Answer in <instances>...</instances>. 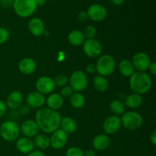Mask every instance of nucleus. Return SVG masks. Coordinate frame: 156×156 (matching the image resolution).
<instances>
[{
  "label": "nucleus",
  "mask_w": 156,
  "mask_h": 156,
  "mask_svg": "<svg viewBox=\"0 0 156 156\" xmlns=\"http://www.w3.org/2000/svg\"><path fill=\"white\" fill-rule=\"evenodd\" d=\"M18 113L20 115H26L30 111V108L27 106V105H21V106L18 108Z\"/></svg>",
  "instance_id": "f704fd0d"
},
{
  "label": "nucleus",
  "mask_w": 156,
  "mask_h": 156,
  "mask_svg": "<svg viewBox=\"0 0 156 156\" xmlns=\"http://www.w3.org/2000/svg\"><path fill=\"white\" fill-rule=\"evenodd\" d=\"M47 0H36L37 5V6H43L46 4Z\"/></svg>",
  "instance_id": "a18cd8bd"
},
{
  "label": "nucleus",
  "mask_w": 156,
  "mask_h": 156,
  "mask_svg": "<svg viewBox=\"0 0 156 156\" xmlns=\"http://www.w3.org/2000/svg\"><path fill=\"white\" fill-rule=\"evenodd\" d=\"M69 102L72 107L76 109L82 108L85 104V98L80 92H74L69 97Z\"/></svg>",
  "instance_id": "cd10ccee"
},
{
  "label": "nucleus",
  "mask_w": 156,
  "mask_h": 156,
  "mask_svg": "<svg viewBox=\"0 0 156 156\" xmlns=\"http://www.w3.org/2000/svg\"><path fill=\"white\" fill-rule=\"evenodd\" d=\"M28 29L32 35L35 37H41L44 34L45 27L41 18H33L29 21Z\"/></svg>",
  "instance_id": "a211bd4d"
},
{
  "label": "nucleus",
  "mask_w": 156,
  "mask_h": 156,
  "mask_svg": "<svg viewBox=\"0 0 156 156\" xmlns=\"http://www.w3.org/2000/svg\"><path fill=\"white\" fill-rule=\"evenodd\" d=\"M84 156H96V153L92 149H88L84 152Z\"/></svg>",
  "instance_id": "37998d69"
},
{
  "label": "nucleus",
  "mask_w": 156,
  "mask_h": 156,
  "mask_svg": "<svg viewBox=\"0 0 156 156\" xmlns=\"http://www.w3.org/2000/svg\"><path fill=\"white\" fill-rule=\"evenodd\" d=\"M34 146L37 147L38 149L41 150H45L50 146V137L45 133H38L36 136H34Z\"/></svg>",
  "instance_id": "a878e982"
},
{
  "label": "nucleus",
  "mask_w": 156,
  "mask_h": 156,
  "mask_svg": "<svg viewBox=\"0 0 156 156\" xmlns=\"http://www.w3.org/2000/svg\"><path fill=\"white\" fill-rule=\"evenodd\" d=\"M27 156H45V155L42 152H41V151L34 150L31 152H30Z\"/></svg>",
  "instance_id": "79ce46f5"
},
{
  "label": "nucleus",
  "mask_w": 156,
  "mask_h": 156,
  "mask_svg": "<svg viewBox=\"0 0 156 156\" xmlns=\"http://www.w3.org/2000/svg\"><path fill=\"white\" fill-rule=\"evenodd\" d=\"M66 156H84V152L79 147H70L66 152Z\"/></svg>",
  "instance_id": "2f4dec72"
},
{
  "label": "nucleus",
  "mask_w": 156,
  "mask_h": 156,
  "mask_svg": "<svg viewBox=\"0 0 156 156\" xmlns=\"http://www.w3.org/2000/svg\"><path fill=\"white\" fill-rule=\"evenodd\" d=\"M37 69V64L34 59L30 57H26L21 59L18 63V69L20 73L24 75H31Z\"/></svg>",
  "instance_id": "dca6fc26"
},
{
  "label": "nucleus",
  "mask_w": 156,
  "mask_h": 156,
  "mask_svg": "<svg viewBox=\"0 0 156 156\" xmlns=\"http://www.w3.org/2000/svg\"><path fill=\"white\" fill-rule=\"evenodd\" d=\"M53 82H54L55 86L62 87H62L66 86V85L68 82V78L65 75H58L53 79Z\"/></svg>",
  "instance_id": "7c9ffc66"
},
{
  "label": "nucleus",
  "mask_w": 156,
  "mask_h": 156,
  "mask_svg": "<svg viewBox=\"0 0 156 156\" xmlns=\"http://www.w3.org/2000/svg\"><path fill=\"white\" fill-rule=\"evenodd\" d=\"M83 34L85 35V37L87 39H94L97 34V29L94 26L88 25L85 27Z\"/></svg>",
  "instance_id": "c756f323"
},
{
  "label": "nucleus",
  "mask_w": 156,
  "mask_h": 156,
  "mask_svg": "<svg viewBox=\"0 0 156 156\" xmlns=\"http://www.w3.org/2000/svg\"><path fill=\"white\" fill-rule=\"evenodd\" d=\"M20 131L25 137L32 138L36 136L39 133L40 129L35 120H26L21 123Z\"/></svg>",
  "instance_id": "2eb2a0df"
},
{
  "label": "nucleus",
  "mask_w": 156,
  "mask_h": 156,
  "mask_svg": "<svg viewBox=\"0 0 156 156\" xmlns=\"http://www.w3.org/2000/svg\"><path fill=\"white\" fill-rule=\"evenodd\" d=\"M61 115L57 111L41 108L35 115V122L44 133H52L60 127Z\"/></svg>",
  "instance_id": "f257e3e1"
},
{
  "label": "nucleus",
  "mask_w": 156,
  "mask_h": 156,
  "mask_svg": "<svg viewBox=\"0 0 156 156\" xmlns=\"http://www.w3.org/2000/svg\"><path fill=\"white\" fill-rule=\"evenodd\" d=\"M149 70L150 73L153 76H156V62H151L150 66L149 67Z\"/></svg>",
  "instance_id": "ea45409f"
},
{
  "label": "nucleus",
  "mask_w": 156,
  "mask_h": 156,
  "mask_svg": "<svg viewBox=\"0 0 156 156\" xmlns=\"http://www.w3.org/2000/svg\"><path fill=\"white\" fill-rule=\"evenodd\" d=\"M14 0H0V5L4 8H9L13 5Z\"/></svg>",
  "instance_id": "58836bf2"
},
{
  "label": "nucleus",
  "mask_w": 156,
  "mask_h": 156,
  "mask_svg": "<svg viewBox=\"0 0 156 156\" xmlns=\"http://www.w3.org/2000/svg\"><path fill=\"white\" fill-rule=\"evenodd\" d=\"M93 85L98 91L105 92L108 90V87H109V83L106 78L98 75L93 79Z\"/></svg>",
  "instance_id": "bb28decb"
},
{
  "label": "nucleus",
  "mask_w": 156,
  "mask_h": 156,
  "mask_svg": "<svg viewBox=\"0 0 156 156\" xmlns=\"http://www.w3.org/2000/svg\"><path fill=\"white\" fill-rule=\"evenodd\" d=\"M95 66L96 73H98L99 76H104V77L109 76L113 74L115 70V59L112 56L109 54L102 55L97 61Z\"/></svg>",
  "instance_id": "20e7f679"
},
{
  "label": "nucleus",
  "mask_w": 156,
  "mask_h": 156,
  "mask_svg": "<svg viewBox=\"0 0 156 156\" xmlns=\"http://www.w3.org/2000/svg\"><path fill=\"white\" fill-rule=\"evenodd\" d=\"M88 18L95 22H100L107 18L108 11L106 8L101 4H93L88 9L87 11Z\"/></svg>",
  "instance_id": "1a4fd4ad"
},
{
  "label": "nucleus",
  "mask_w": 156,
  "mask_h": 156,
  "mask_svg": "<svg viewBox=\"0 0 156 156\" xmlns=\"http://www.w3.org/2000/svg\"><path fill=\"white\" fill-rule=\"evenodd\" d=\"M112 2L116 5H121L124 3L125 0H112Z\"/></svg>",
  "instance_id": "c03bdc74"
},
{
  "label": "nucleus",
  "mask_w": 156,
  "mask_h": 156,
  "mask_svg": "<svg viewBox=\"0 0 156 156\" xmlns=\"http://www.w3.org/2000/svg\"><path fill=\"white\" fill-rule=\"evenodd\" d=\"M132 63L134 69L138 70V72H146L149 69L151 64V60L149 56L143 52H138L135 53L133 56Z\"/></svg>",
  "instance_id": "9d476101"
},
{
  "label": "nucleus",
  "mask_w": 156,
  "mask_h": 156,
  "mask_svg": "<svg viewBox=\"0 0 156 156\" xmlns=\"http://www.w3.org/2000/svg\"><path fill=\"white\" fill-rule=\"evenodd\" d=\"M150 142L154 146H156V130H153V132L150 135Z\"/></svg>",
  "instance_id": "a19ab883"
},
{
  "label": "nucleus",
  "mask_w": 156,
  "mask_h": 156,
  "mask_svg": "<svg viewBox=\"0 0 156 156\" xmlns=\"http://www.w3.org/2000/svg\"><path fill=\"white\" fill-rule=\"evenodd\" d=\"M143 99L141 94H136V93H132L129 94L125 99L124 105H126L127 108L135 109L138 108L143 105Z\"/></svg>",
  "instance_id": "5701e85b"
},
{
  "label": "nucleus",
  "mask_w": 156,
  "mask_h": 156,
  "mask_svg": "<svg viewBox=\"0 0 156 156\" xmlns=\"http://www.w3.org/2000/svg\"><path fill=\"white\" fill-rule=\"evenodd\" d=\"M119 71L120 74L124 77H130L134 73V67L131 60L127 59H122L118 66Z\"/></svg>",
  "instance_id": "b1692460"
},
{
  "label": "nucleus",
  "mask_w": 156,
  "mask_h": 156,
  "mask_svg": "<svg viewBox=\"0 0 156 156\" xmlns=\"http://www.w3.org/2000/svg\"><path fill=\"white\" fill-rule=\"evenodd\" d=\"M55 87L53 79L49 76H41L36 82L37 90L44 95L51 94L55 89Z\"/></svg>",
  "instance_id": "ddd939ff"
},
{
  "label": "nucleus",
  "mask_w": 156,
  "mask_h": 156,
  "mask_svg": "<svg viewBox=\"0 0 156 156\" xmlns=\"http://www.w3.org/2000/svg\"><path fill=\"white\" fill-rule=\"evenodd\" d=\"M12 6L16 15L21 18L31 16L37 9L36 0H14Z\"/></svg>",
  "instance_id": "7ed1b4c3"
},
{
  "label": "nucleus",
  "mask_w": 156,
  "mask_h": 156,
  "mask_svg": "<svg viewBox=\"0 0 156 156\" xmlns=\"http://www.w3.org/2000/svg\"><path fill=\"white\" fill-rule=\"evenodd\" d=\"M85 70L89 74H93V73H96V66H95V64H93V63H90L88 64L85 68Z\"/></svg>",
  "instance_id": "e433bc0d"
},
{
  "label": "nucleus",
  "mask_w": 156,
  "mask_h": 156,
  "mask_svg": "<svg viewBox=\"0 0 156 156\" xmlns=\"http://www.w3.org/2000/svg\"><path fill=\"white\" fill-rule=\"evenodd\" d=\"M9 36V33L7 29L3 27H0V45L7 41Z\"/></svg>",
  "instance_id": "473e14b6"
},
{
  "label": "nucleus",
  "mask_w": 156,
  "mask_h": 156,
  "mask_svg": "<svg viewBox=\"0 0 156 156\" xmlns=\"http://www.w3.org/2000/svg\"><path fill=\"white\" fill-rule=\"evenodd\" d=\"M47 108L50 109L57 111L60 109L63 105V98L58 93H53L47 98Z\"/></svg>",
  "instance_id": "412c9836"
},
{
  "label": "nucleus",
  "mask_w": 156,
  "mask_h": 156,
  "mask_svg": "<svg viewBox=\"0 0 156 156\" xmlns=\"http://www.w3.org/2000/svg\"><path fill=\"white\" fill-rule=\"evenodd\" d=\"M121 120L118 116L112 115L108 117L104 121L103 129L108 135H114L117 133L121 128Z\"/></svg>",
  "instance_id": "9b49d317"
},
{
  "label": "nucleus",
  "mask_w": 156,
  "mask_h": 156,
  "mask_svg": "<svg viewBox=\"0 0 156 156\" xmlns=\"http://www.w3.org/2000/svg\"><path fill=\"white\" fill-rule=\"evenodd\" d=\"M46 98L44 95L37 91L30 92L26 97V105L29 108H41L45 104Z\"/></svg>",
  "instance_id": "4468645a"
},
{
  "label": "nucleus",
  "mask_w": 156,
  "mask_h": 156,
  "mask_svg": "<svg viewBox=\"0 0 156 156\" xmlns=\"http://www.w3.org/2000/svg\"><path fill=\"white\" fill-rule=\"evenodd\" d=\"M110 110L115 116L122 115L125 112V105L121 101L116 99L110 103Z\"/></svg>",
  "instance_id": "c85d7f7f"
},
{
  "label": "nucleus",
  "mask_w": 156,
  "mask_h": 156,
  "mask_svg": "<svg viewBox=\"0 0 156 156\" xmlns=\"http://www.w3.org/2000/svg\"><path fill=\"white\" fill-rule=\"evenodd\" d=\"M50 1H53V0H50Z\"/></svg>",
  "instance_id": "de8ad7c7"
},
{
  "label": "nucleus",
  "mask_w": 156,
  "mask_h": 156,
  "mask_svg": "<svg viewBox=\"0 0 156 156\" xmlns=\"http://www.w3.org/2000/svg\"><path fill=\"white\" fill-rule=\"evenodd\" d=\"M23 95L19 91H13L8 95L6 99V106L12 110L18 109L22 105Z\"/></svg>",
  "instance_id": "f3484780"
},
{
  "label": "nucleus",
  "mask_w": 156,
  "mask_h": 156,
  "mask_svg": "<svg viewBox=\"0 0 156 156\" xmlns=\"http://www.w3.org/2000/svg\"><path fill=\"white\" fill-rule=\"evenodd\" d=\"M78 18H79V21H82V22H85V21H86L88 18V14H87V12H85V11H82V12H79V14L78 15Z\"/></svg>",
  "instance_id": "c9c22d12"
},
{
  "label": "nucleus",
  "mask_w": 156,
  "mask_h": 156,
  "mask_svg": "<svg viewBox=\"0 0 156 156\" xmlns=\"http://www.w3.org/2000/svg\"><path fill=\"white\" fill-rule=\"evenodd\" d=\"M6 110H7V106H6L5 103L0 100V117H2L5 114Z\"/></svg>",
  "instance_id": "4c0bfd02"
},
{
  "label": "nucleus",
  "mask_w": 156,
  "mask_h": 156,
  "mask_svg": "<svg viewBox=\"0 0 156 156\" xmlns=\"http://www.w3.org/2000/svg\"><path fill=\"white\" fill-rule=\"evenodd\" d=\"M60 127L61 129L66 133L67 134H73L77 130V123L72 117H62L60 122Z\"/></svg>",
  "instance_id": "4be33fe9"
},
{
  "label": "nucleus",
  "mask_w": 156,
  "mask_h": 156,
  "mask_svg": "<svg viewBox=\"0 0 156 156\" xmlns=\"http://www.w3.org/2000/svg\"><path fill=\"white\" fill-rule=\"evenodd\" d=\"M73 93V91L71 88V87L69 85H66V86L62 87V88L61 89L60 95L62 98H69Z\"/></svg>",
  "instance_id": "72a5a7b5"
},
{
  "label": "nucleus",
  "mask_w": 156,
  "mask_h": 156,
  "mask_svg": "<svg viewBox=\"0 0 156 156\" xmlns=\"http://www.w3.org/2000/svg\"><path fill=\"white\" fill-rule=\"evenodd\" d=\"M152 86V78L145 72H134L129 77V88L133 93L142 95L150 91Z\"/></svg>",
  "instance_id": "f03ea898"
},
{
  "label": "nucleus",
  "mask_w": 156,
  "mask_h": 156,
  "mask_svg": "<svg viewBox=\"0 0 156 156\" xmlns=\"http://www.w3.org/2000/svg\"><path fill=\"white\" fill-rule=\"evenodd\" d=\"M68 41L70 44L76 47L82 45L85 41L83 32L79 30H74L70 32L68 35Z\"/></svg>",
  "instance_id": "393cba45"
},
{
  "label": "nucleus",
  "mask_w": 156,
  "mask_h": 156,
  "mask_svg": "<svg viewBox=\"0 0 156 156\" xmlns=\"http://www.w3.org/2000/svg\"><path fill=\"white\" fill-rule=\"evenodd\" d=\"M121 125L129 130H136L141 127L143 119L141 114L136 111H127L122 114Z\"/></svg>",
  "instance_id": "423d86ee"
},
{
  "label": "nucleus",
  "mask_w": 156,
  "mask_h": 156,
  "mask_svg": "<svg viewBox=\"0 0 156 156\" xmlns=\"http://www.w3.org/2000/svg\"><path fill=\"white\" fill-rule=\"evenodd\" d=\"M88 78L81 70L75 71L69 78V86L75 92H81L87 88Z\"/></svg>",
  "instance_id": "0eeeda50"
},
{
  "label": "nucleus",
  "mask_w": 156,
  "mask_h": 156,
  "mask_svg": "<svg viewBox=\"0 0 156 156\" xmlns=\"http://www.w3.org/2000/svg\"><path fill=\"white\" fill-rule=\"evenodd\" d=\"M49 34H50V32H49L48 30H47V31H46V30H44V34H43V35H45L46 37H47V36H49Z\"/></svg>",
  "instance_id": "49530a36"
},
{
  "label": "nucleus",
  "mask_w": 156,
  "mask_h": 156,
  "mask_svg": "<svg viewBox=\"0 0 156 156\" xmlns=\"http://www.w3.org/2000/svg\"><path fill=\"white\" fill-rule=\"evenodd\" d=\"M111 145V140L106 134H98L92 140V146L97 151H105Z\"/></svg>",
  "instance_id": "aec40b11"
},
{
  "label": "nucleus",
  "mask_w": 156,
  "mask_h": 156,
  "mask_svg": "<svg viewBox=\"0 0 156 156\" xmlns=\"http://www.w3.org/2000/svg\"><path fill=\"white\" fill-rule=\"evenodd\" d=\"M20 134V127L14 120H7L0 126V136L7 142H13L18 140Z\"/></svg>",
  "instance_id": "39448f33"
},
{
  "label": "nucleus",
  "mask_w": 156,
  "mask_h": 156,
  "mask_svg": "<svg viewBox=\"0 0 156 156\" xmlns=\"http://www.w3.org/2000/svg\"><path fill=\"white\" fill-rule=\"evenodd\" d=\"M82 45L84 53L88 57L96 58L101 54L102 45L96 39L85 40Z\"/></svg>",
  "instance_id": "6e6552de"
},
{
  "label": "nucleus",
  "mask_w": 156,
  "mask_h": 156,
  "mask_svg": "<svg viewBox=\"0 0 156 156\" xmlns=\"http://www.w3.org/2000/svg\"><path fill=\"white\" fill-rule=\"evenodd\" d=\"M68 141V134L61 129H56L52 133L50 137V146L54 149H61L66 146Z\"/></svg>",
  "instance_id": "f8f14e48"
},
{
  "label": "nucleus",
  "mask_w": 156,
  "mask_h": 156,
  "mask_svg": "<svg viewBox=\"0 0 156 156\" xmlns=\"http://www.w3.org/2000/svg\"><path fill=\"white\" fill-rule=\"evenodd\" d=\"M16 149L18 152L23 154H29L34 151V141L28 137H21L17 140Z\"/></svg>",
  "instance_id": "6ab92c4d"
}]
</instances>
